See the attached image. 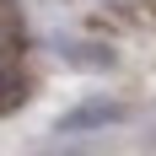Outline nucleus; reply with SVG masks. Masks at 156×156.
Listing matches in <instances>:
<instances>
[{
	"label": "nucleus",
	"instance_id": "nucleus-1",
	"mask_svg": "<svg viewBox=\"0 0 156 156\" xmlns=\"http://www.w3.org/2000/svg\"><path fill=\"white\" fill-rule=\"evenodd\" d=\"M124 102H102V97H92V102H76L70 113H59V135H86V129H108V124H124Z\"/></svg>",
	"mask_w": 156,
	"mask_h": 156
}]
</instances>
